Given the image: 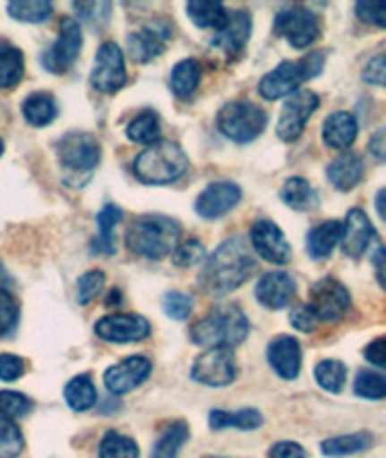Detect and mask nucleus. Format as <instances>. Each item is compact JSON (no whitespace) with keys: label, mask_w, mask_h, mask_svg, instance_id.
<instances>
[{"label":"nucleus","mask_w":386,"mask_h":458,"mask_svg":"<svg viewBox=\"0 0 386 458\" xmlns=\"http://www.w3.org/2000/svg\"><path fill=\"white\" fill-rule=\"evenodd\" d=\"M253 270H256V259L252 246L242 237H229L205 259L198 284L203 293L225 297L239 290L253 276Z\"/></svg>","instance_id":"obj_1"},{"label":"nucleus","mask_w":386,"mask_h":458,"mask_svg":"<svg viewBox=\"0 0 386 458\" xmlns=\"http://www.w3.org/2000/svg\"><path fill=\"white\" fill-rule=\"evenodd\" d=\"M179 242H182V225L167 215H141L126 229L128 251L148 261H162L172 256Z\"/></svg>","instance_id":"obj_2"},{"label":"nucleus","mask_w":386,"mask_h":458,"mask_svg":"<svg viewBox=\"0 0 386 458\" xmlns=\"http://www.w3.org/2000/svg\"><path fill=\"white\" fill-rule=\"evenodd\" d=\"M249 318L236 304H225L208 311L203 318H198L196 324H191L189 338L193 345L201 348H227L235 350L249 338Z\"/></svg>","instance_id":"obj_3"},{"label":"nucleus","mask_w":386,"mask_h":458,"mask_svg":"<svg viewBox=\"0 0 386 458\" xmlns=\"http://www.w3.org/2000/svg\"><path fill=\"white\" fill-rule=\"evenodd\" d=\"M56 157L68 186L82 189L102 162V142L87 131H71L56 140Z\"/></svg>","instance_id":"obj_4"},{"label":"nucleus","mask_w":386,"mask_h":458,"mask_svg":"<svg viewBox=\"0 0 386 458\" xmlns=\"http://www.w3.org/2000/svg\"><path fill=\"white\" fill-rule=\"evenodd\" d=\"M189 165V155L179 142L159 140L138 152V157L133 159V174L148 186H167L186 176Z\"/></svg>","instance_id":"obj_5"},{"label":"nucleus","mask_w":386,"mask_h":458,"mask_svg":"<svg viewBox=\"0 0 386 458\" xmlns=\"http://www.w3.org/2000/svg\"><path fill=\"white\" fill-rule=\"evenodd\" d=\"M323 64H326V51H309L300 61H283L259 80V95L269 102L295 95L307 80L322 75Z\"/></svg>","instance_id":"obj_6"},{"label":"nucleus","mask_w":386,"mask_h":458,"mask_svg":"<svg viewBox=\"0 0 386 458\" xmlns=\"http://www.w3.org/2000/svg\"><path fill=\"white\" fill-rule=\"evenodd\" d=\"M269 123V114L261 109L259 104L246 102V99H235L227 102L218 111L215 116V126L225 135L227 140L236 142V145H246L253 142Z\"/></svg>","instance_id":"obj_7"},{"label":"nucleus","mask_w":386,"mask_h":458,"mask_svg":"<svg viewBox=\"0 0 386 458\" xmlns=\"http://www.w3.org/2000/svg\"><path fill=\"white\" fill-rule=\"evenodd\" d=\"M273 32L287 39L292 48L305 51V48L314 47L316 39L322 37V22H319L316 13L295 3V5H285L283 10H278Z\"/></svg>","instance_id":"obj_8"},{"label":"nucleus","mask_w":386,"mask_h":458,"mask_svg":"<svg viewBox=\"0 0 386 458\" xmlns=\"http://www.w3.org/2000/svg\"><path fill=\"white\" fill-rule=\"evenodd\" d=\"M82 44H85V34H82V27H80L78 20L75 17H64L58 22L56 41L41 54L44 71L54 72V75H65L80 58Z\"/></svg>","instance_id":"obj_9"},{"label":"nucleus","mask_w":386,"mask_h":458,"mask_svg":"<svg viewBox=\"0 0 386 458\" xmlns=\"http://www.w3.org/2000/svg\"><path fill=\"white\" fill-rule=\"evenodd\" d=\"M126 54L116 41H104L95 55V65L90 71V88L99 95H116L126 88Z\"/></svg>","instance_id":"obj_10"},{"label":"nucleus","mask_w":386,"mask_h":458,"mask_svg":"<svg viewBox=\"0 0 386 458\" xmlns=\"http://www.w3.org/2000/svg\"><path fill=\"white\" fill-rule=\"evenodd\" d=\"M239 367H236L235 350L210 348L201 352L191 364V379L210 388H222L235 384Z\"/></svg>","instance_id":"obj_11"},{"label":"nucleus","mask_w":386,"mask_h":458,"mask_svg":"<svg viewBox=\"0 0 386 458\" xmlns=\"http://www.w3.org/2000/svg\"><path fill=\"white\" fill-rule=\"evenodd\" d=\"M307 304L319 321L336 324L350 311V293L336 277H322L312 284Z\"/></svg>","instance_id":"obj_12"},{"label":"nucleus","mask_w":386,"mask_h":458,"mask_svg":"<svg viewBox=\"0 0 386 458\" xmlns=\"http://www.w3.org/2000/svg\"><path fill=\"white\" fill-rule=\"evenodd\" d=\"M316 109H319V95L312 89H297L295 95L287 97V102L283 104V111H280V119H278V138L285 142L300 140L307 128V121L314 116Z\"/></svg>","instance_id":"obj_13"},{"label":"nucleus","mask_w":386,"mask_h":458,"mask_svg":"<svg viewBox=\"0 0 386 458\" xmlns=\"http://www.w3.org/2000/svg\"><path fill=\"white\" fill-rule=\"evenodd\" d=\"M152 360L145 355L124 357L104 371V386L111 395H126L150 379Z\"/></svg>","instance_id":"obj_14"},{"label":"nucleus","mask_w":386,"mask_h":458,"mask_svg":"<svg viewBox=\"0 0 386 458\" xmlns=\"http://www.w3.org/2000/svg\"><path fill=\"white\" fill-rule=\"evenodd\" d=\"M150 321L141 314H109L95 324L97 338L114 345H128V343H141L150 335Z\"/></svg>","instance_id":"obj_15"},{"label":"nucleus","mask_w":386,"mask_h":458,"mask_svg":"<svg viewBox=\"0 0 386 458\" xmlns=\"http://www.w3.org/2000/svg\"><path fill=\"white\" fill-rule=\"evenodd\" d=\"M249 242L252 249L259 253L263 261L273 263V266H285L292 259V246L283 229L278 227L273 220H256L249 232Z\"/></svg>","instance_id":"obj_16"},{"label":"nucleus","mask_w":386,"mask_h":458,"mask_svg":"<svg viewBox=\"0 0 386 458\" xmlns=\"http://www.w3.org/2000/svg\"><path fill=\"white\" fill-rule=\"evenodd\" d=\"M242 203V189L235 182H213L198 193L193 210L203 220H220Z\"/></svg>","instance_id":"obj_17"},{"label":"nucleus","mask_w":386,"mask_h":458,"mask_svg":"<svg viewBox=\"0 0 386 458\" xmlns=\"http://www.w3.org/2000/svg\"><path fill=\"white\" fill-rule=\"evenodd\" d=\"M340 249L350 259H363L370 246L377 242V232L363 208L347 210L346 222H340Z\"/></svg>","instance_id":"obj_18"},{"label":"nucleus","mask_w":386,"mask_h":458,"mask_svg":"<svg viewBox=\"0 0 386 458\" xmlns=\"http://www.w3.org/2000/svg\"><path fill=\"white\" fill-rule=\"evenodd\" d=\"M172 39V32L165 22L145 24L141 30H135L126 37L128 55L135 64H152L155 58L165 54L167 44Z\"/></svg>","instance_id":"obj_19"},{"label":"nucleus","mask_w":386,"mask_h":458,"mask_svg":"<svg viewBox=\"0 0 386 458\" xmlns=\"http://www.w3.org/2000/svg\"><path fill=\"white\" fill-rule=\"evenodd\" d=\"M256 301L261 307L270 309V311H280V309H287L297 294V283L290 273L285 270H270V273H263L261 280L256 283Z\"/></svg>","instance_id":"obj_20"},{"label":"nucleus","mask_w":386,"mask_h":458,"mask_svg":"<svg viewBox=\"0 0 386 458\" xmlns=\"http://www.w3.org/2000/svg\"><path fill=\"white\" fill-rule=\"evenodd\" d=\"M252 15L246 10H235V13H229L227 24L213 37L210 47L215 51H220L222 55H227V58H239L244 54L249 39H252Z\"/></svg>","instance_id":"obj_21"},{"label":"nucleus","mask_w":386,"mask_h":458,"mask_svg":"<svg viewBox=\"0 0 386 458\" xmlns=\"http://www.w3.org/2000/svg\"><path fill=\"white\" fill-rule=\"evenodd\" d=\"M270 369L285 381H295L302 371V345L292 335H276L266 348Z\"/></svg>","instance_id":"obj_22"},{"label":"nucleus","mask_w":386,"mask_h":458,"mask_svg":"<svg viewBox=\"0 0 386 458\" xmlns=\"http://www.w3.org/2000/svg\"><path fill=\"white\" fill-rule=\"evenodd\" d=\"M357 131H360V126H357V121L350 111H333L331 116L323 121L322 140L331 150H347L357 138Z\"/></svg>","instance_id":"obj_23"},{"label":"nucleus","mask_w":386,"mask_h":458,"mask_svg":"<svg viewBox=\"0 0 386 458\" xmlns=\"http://www.w3.org/2000/svg\"><path fill=\"white\" fill-rule=\"evenodd\" d=\"M326 176L339 191H353L365 176L363 157L350 150L340 152L339 157L331 159L329 166H326Z\"/></svg>","instance_id":"obj_24"},{"label":"nucleus","mask_w":386,"mask_h":458,"mask_svg":"<svg viewBox=\"0 0 386 458\" xmlns=\"http://www.w3.org/2000/svg\"><path fill=\"white\" fill-rule=\"evenodd\" d=\"M203 80V64L198 58H184L169 72V89L176 99H193Z\"/></svg>","instance_id":"obj_25"},{"label":"nucleus","mask_w":386,"mask_h":458,"mask_svg":"<svg viewBox=\"0 0 386 458\" xmlns=\"http://www.w3.org/2000/svg\"><path fill=\"white\" fill-rule=\"evenodd\" d=\"M186 15L198 30H208V32L218 34L227 24L229 10L218 0H189L186 3Z\"/></svg>","instance_id":"obj_26"},{"label":"nucleus","mask_w":386,"mask_h":458,"mask_svg":"<svg viewBox=\"0 0 386 458\" xmlns=\"http://www.w3.org/2000/svg\"><path fill=\"white\" fill-rule=\"evenodd\" d=\"M22 119L32 128H47L58 119V102L51 92H32L24 97Z\"/></svg>","instance_id":"obj_27"},{"label":"nucleus","mask_w":386,"mask_h":458,"mask_svg":"<svg viewBox=\"0 0 386 458\" xmlns=\"http://www.w3.org/2000/svg\"><path fill=\"white\" fill-rule=\"evenodd\" d=\"M340 227L343 225L339 220H326L309 229L307 253L314 261H326L333 253V249L340 244Z\"/></svg>","instance_id":"obj_28"},{"label":"nucleus","mask_w":386,"mask_h":458,"mask_svg":"<svg viewBox=\"0 0 386 458\" xmlns=\"http://www.w3.org/2000/svg\"><path fill=\"white\" fill-rule=\"evenodd\" d=\"M124 220V210L116 203H107V206L97 213V237L92 242V251L102 253V256H111L116 251L114 246V232L116 225Z\"/></svg>","instance_id":"obj_29"},{"label":"nucleus","mask_w":386,"mask_h":458,"mask_svg":"<svg viewBox=\"0 0 386 458\" xmlns=\"http://www.w3.org/2000/svg\"><path fill=\"white\" fill-rule=\"evenodd\" d=\"M191 427L186 420H174L162 429V435L158 437V442L152 446L150 458H179V451L184 449V444L189 442Z\"/></svg>","instance_id":"obj_30"},{"label":"nucleus","mask_w":386,"mask_h":458,"mask_svg":"<svg viewBox=\"0 0 386 458\" xmlns=\"http://www.w3.org/2000/svg\"><path fill=\"white\" fill-rule=\"evenodd\" d=\"M208 425L215 432L220 429H244V432H252V429H259L263 425V415H261L256 408H242V411H210L208 415Z\"/></svg>","instance_id":"obj_31"},{"label":"nucleus","mask_w":386,"mask_h":458,"mask_svg":"<svg viewBox=\"0 0 386 458\" xmlns=\"http://www.w3.org/2000/svg\"><path fill=\"white\" fill-rule=\"evenodd\" d=\"M126 138L131 142L145 145V148L162 140V119H159L158 111L145 109L141 114H135L133 119L128 121Z\"/></svg>","instance_id":"obj_32"},{"label":"nucleus","mask_w":386,"mask_h":458,"mask_svg":"<svg viewBox=\"0 0 386 458\" xmlns=\"http://www.w3.org/2000/svg\"><path fill=\"white\" fill-rule=\"evenodd\" d=\"M280 198H283L285 206L292 208V210H300V213H309V210L319 208V193L302 176H290L280 189Z\"/></svg>","instance_id":"obj_33"},{"label":"nucleus","mask_w":386,"mask_h":458,"mask_svg":"<svg viewBox=\"0 0 386 458\" xmlns=\"http://www.w3.org/2000/svg\"><path fill=\"white\" fill-rule=\"evenodd\" d=\"M65 405L71 408L73 412H87L92 411L97 405V388L95 381L90 374H78L73 377L64 388Z\"/></svg>","instance_id":"obj_34"},{"label":"nucleus","mask_w":386,"mask_h":458,"mask_svg":"<svg viewBox=\"0 0 386 458\" xmlns=\"http://www.w3.org/2000/svg\"><path fill=\"white\" fill-rule=\"evenodd\" d=\"M372 435L370 432H355V435H340L331 437V439H323L322 451L323 456L329 458H346L355 456V454H363L372 446Z\"/></svg>","instance_id":"obj_35"},{"label":"nucleus","mask_w":386,"mask_h":458,"mask_svg":"<svg viewBox=\"0 0 386 458\" xmlns=\"http://www.w3.org/2000/svg\"><path fill=\"white\" fill-rule=\"evenodd\" d=\"M24 78V54L13 44H0V92L17 88Z\"/></svg>","instance_id":"obj_36"},{"label":"nucleus","mask_w":386,"mask_h":458,"mask_svg":"<svg viewBox=\"0 0 386 458\" xmlns=\"http://www.w3.org/2000/svg\"><path fill=\"white\" fill-rule=\"evenodd\" d=\"M8 15L24 24L48 22L54 17V3H48V0H13V3H8Z\"/></svg>","instance_id":"obj_37"},{"label":"nucleus","mask_w":386,"mask_h":458,"mask_svg":"<svg viewBox=\"0 0 386 458\" xmlns=\"http://www.w3.org/2000/svg\"><path fill=\"white\" fill-rule=\"evenodd\" d=\"M97 456L99 458H141V446L133 437L109 429L102 437V442L97 446Z\"/></svg>","instance_id":"obj_38"},{"label":"nucleus","mask_w":386,"mask_h":458,"mask_svg":"<svg viewBox=\"0 0 386 458\" xmlns=\"http://www.w3.org/2000/svg\"><path fill=\"white\" fill-rule=\"evenodd\" d=\"M314 379L316 384L329 391V394H340L346 386L347 379V367L340 360H322L314 367Z\"/></svg>","instance_id":"obj_39"},{"label":"nucleus","mask_w":386,"mask_h":458,"mask_svg":"<svg viewBox=\"0 0 386 458\" xmlns=\"http://www.w3.org/2000/svg\"><path fill=\"white\" fill-rule=\"evenodd\" d=\"M24 451L22 429L15 425V420L0 415V458H17Z\"/></svg>","instance_id":"obj_40"},{"label":"nucleus","mask_w":386,"mask_h":458,"mask_svg":"<svg viewBox=\"0 0 386 458\" xmlns=\"http://www.w3.org/2000/svg\"><path fill=\"white\" fill-rule=\"evenodd\" d=\"M353 391L357 398H365V401H386V377L374 371H360Z\"/></svg>","instance_id":"obj_41"},{"label":"nucleus","mask_w":386,"mask_h":458,"mask_svg":"<svg viewBox=\"0 0 386 458\" xmlns=\"http://www.w3.org/2000/svg\"><path fill=\"white\" fill-rule=\"evenodd\" d=\"M20 324V301L13 293H0V340L13 338Z\"/></svg>","instance_id":"obj_42"},{"label":"nucleus","mask_w":386,"mask_h":458,"mask_svg":"<svg viewBox=\"0 0 386 458\" xmlns=\"http://www.w3.org/2000/svg\"><path fill=\"white\" fill-rule=\"evenodd\" d=\"M34 411L32 398H27L20 391H0V415L8 420L15 418H27Z\"/></svg>","instance_id":"obj_43"},{"label":"nucleus","mask_w":386,"mask_h":458,"mask_svg":"<svg viewBox=\"0 0 386 458\" xmlns=\"http://www.w3.org/2000/svg\"><path fill=\"white\" fill-rule=\"evenodd\" d=\"M104 287H107V276L102 270H87L78 277V301L87 307L104 293Z\"/></svg>","instance_id":"obj_44"},{"label":"nucleus","mask_w":386,"mask_h":458,"mask_svg":"<svg viewBox=\"0 0 386 458\" xmlns=\"http://www.w3.org/2000/svg\"><path fill=\"white\" fill-rule=\"evenodd\" d=\"M174 266L176 268H191V266H196V263L205 261V246L201 239H184L179 242V246L174 249L172 253Z\"/></svg>","instance_id":"obj_45"},{"label":"nucleus","mask_w":386,"mask_h":458,"mask_svg":"<svg viewBox=\"0 0 386 458\" xmlns=\"http://www.w3.org/2000/svg\"><path fill=\"white\" fill-rule=\"evenodd\" d=\"M162 309H165L167 317L174 318V321H189L191 314H193V297L186 293H179V290H172V293L165 294Z\"/></svg>","instance_id":"obj_46"},{"label":"nucleus","mask_w":386,"mask_h":458,"mask_svg":"<svg viewBox=\"0 0 386 458\" xmlns=\"http://www.w3.org/2000/svg\"><path fill=\"white\" fill-rule=\"evenodd\" d=\"M357 20L379 30H386V0H360L355 3Z\"/></svg>","instance_id":"obj_47"},{"label":"nucleus","mask_w":386,"mask_h":458,"mask_svg":"<svg viewBox=\"0 0 386 458\" xmlns=\"http://www.w3.org/2000/svg\"><path fill=\"white\" fill-rule=\"evenodd\" d=\"M73 10L78 13L80 20H85V22H90L92 27H99V24L109 22L111 17V3H80V0H75L73 3Z\"/></svg>","instance_id":"obj_48"},{"label":"nucleus","mask_w":386,"mask_h":458,"mask_svg":"<svg viewBox=\"0 0 386 458\" xmlns=\"http://www.w3.org/2000/svg\"><path fill=\"white\" fill-rule=\"evenodd\" d=\"M24 371H27L24 357L13 355V352H0V381L13 384V381L22 379Z\"/></svg>","instance_id":"obj_49"},{"label":"nucleus","mask_w":386,"mask_h":458,"mask_svg":"<svg viewBox=\"0 0 386 458\" xmlns=\"http://www.w3.org/2000/svg\"><path fill=\"white\" fill-rule=\"evenodd\" d=\"M290 324L295 331L314 333L316 326H319V318L314 317V311L309 309V304H297L290 311Z\"/></svg>","instance_id":"obj_50"},{"label":"nucleus","mask_w":386,"mask_h":458,"mask_svg":"<svg viewBox=\"0 0 386 458\" xmlns=\"http://www.w3.org/2000/svg\"><path fill=\"white\" fill-rule=\"evenodd\" d=\"M363 80L374 88H386V54H379L367 61L363 68Z\"/></svg>","instance_id":"obj_51"},{"label":"nucleus","mask_w":386,"mask_h":458,"mask_svg":"<svg viewBox=\"0 0 386 458\" xmlns=\"http://www.w3.org/2000/svg\"><path fill=\"white\" fill-rule=\"evenodd\" d=\"M365 360L372 364V367H377V369L386 371V338H374L365 348Z\"/></svg>","instance_id":"obj_52"},{"label":"nucleus","mask_w":386,"mask_h":458,"mask_svg":"<svg viewBox=\"0 0 386 458\" xmlns=\"http://www.w3.org/2000/svg\"><path fill=\"white\" fill-rule=\"evenodd\" d=\"M269 458H309V454L297 442H278L269 449Z\"/></svg>","instance_id":"obj_53"},{"label":"nucleus","mask_w":386,"mask_h":458,"mask_svg":"<svg viewBox=\"0 0 386 458\" xmlns=\"http://www.w3.org/2000/svg\"><path fill=\"white\" fill-rule=\"evenodd\" d=\"M372 268H374V277L382 287H386V246L374 242V251H372Z\"/></svg>","instance_id":"obj_54"},{"label":"nucleus","mask_w":386,"mask_h":458,"mask_svg":"<svg viewBox=\"0 0 386 458\" xmlns=\"http://www.w3.org/2000/svg\"><path fill=\"white\" fill-rule=\"evenodd\" d=\"M370 152H372V157H377L379 162H386V126L379 128L377 133L372 135Z\"/></svg>","instance_id":"obj_55"},{"label":"nucleus","mask_w":386,"mask_h":458,"mask_svg":"<svg viewBox=\"0 0 386 458\" xmlns=\"http://www.w3.org/2000/svg\"><path fill=\"white\" fill-rule=\"evenodd\" d=\"M15 290V277L10 276L5 263L0 261V293H13Z\"/></svg>","instance_id":"obj_56"},{"label":"nucleus","mask_w":386,"mask_h":458,"mask_svg":"<svg viewBox=\"0 0 386 458\" xmlns=\"http://www.w3.org/2000/svg\"><path fill=\"white\" fill-rule=\"evenodd\" d=\"M374 208H377V215L382 217V222H386V189L377 191V198H374Z\"/></svg>","instance_id":"obj_57"},{"label":"nucleus","mask_w":386,"mask_h":458,"mask_svg":"<svg viewBox=\"0 0 386 458\" xmlns=\"http://www.w3.org/2000/svg\"><path fill=\"white\" fill-rule=\"evenodd\" d=\"M121 301H124V293L121 290H111L107 294V307H121Z\"/></svg>","instance_id":"obj_58"},{"label":"nucleus","mask_w":386,"mask_h":458,"mask_svg":"<svg viewBox=\"0 0 386 458\" xmlns=\"http://www.w3.org/2000/svg\"><path fill=\"white\" fill-rule=\"evenodd\" d=\"M3 152H5V142H3V138H0V157H3Z\"/></svg>","instance_id":"obj_59"},{"label":"nucleus","mask_w":386,"mask_h":458,"mask_svg":"<svg viewBox=\"0 0 386 458\" xmlns=\"http://www.w3.org/2000/svg\"><path fill=\"white\" fill-rule=\"evenodd\" d=\"M205 458H222V456H205Z\"/></svg>","instance_id":"obj_60"}]
</instances>
